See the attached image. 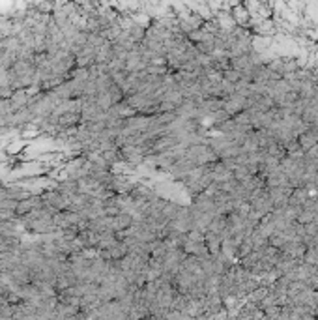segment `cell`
Returning a JSON list of instances; mask_svg holds the SVG:
<instances>
[{
    "instance_id": "cell-3",
    "label": "cell",
    "mask_w": 318,
    "mask_h": 320,
    "mask_svg": "<svg viewBox=\"0 0 318 320\" xmlns=\"http://www.w3.org/2000/svg\"><path fill=\"white\" fill-rule=\"evenodd\" d=\"M133 225V213L131 212H120L114 215V230H124Z\"/></svg>"
},
{
    "instance_id": "cell-1",
    "label": "cell",
    "mask_w": 318,
    "mask_h": 320,
    "mask_svg": "<svg viewBox=\"0 0 318 320\" xmlns=\"http://www.w3.org/2000/svg\"><path fill=\"white\" fill-rule=\"evenodd\" d=\"M30 96L29 90L27 88H17V90H14V94H12V98H10V107H12V111H21V109H25V107L29 105L30 101Z\"/></svg>"
},
{
    "instance_id": "cell-2",
    "label": "cell",
    "mask_w": 318,
    "mask_h": 320,
    "mask_svg": "<svg viewBox=\"0 0 318 320\" xmlns=\"http://www.w3.org/2000/svg\"><path fill=\"white\" fill-rule=\"evenodd\" d=\"M81 122H83V114H81V111H70V113H64L58 116V126H60V129L77 128Z\"/></svg>"
}]
</instances>
